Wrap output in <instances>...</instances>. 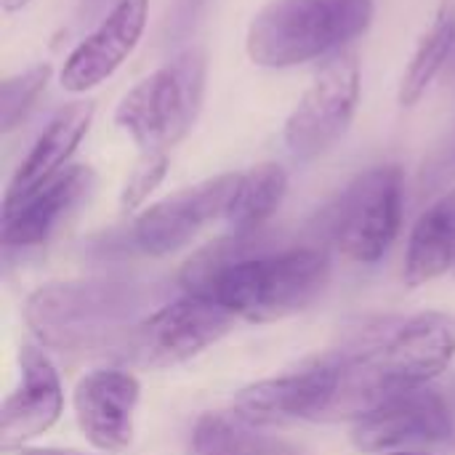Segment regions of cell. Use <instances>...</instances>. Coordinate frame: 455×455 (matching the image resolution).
<instances>
[{
	"mask_svg": "<svg viewBox=\"0 0 455 455\" xmlns=\"http://www.w3.org/2000/svg\"><path fill=\"white\" fill-rule=\"evenodd\" d=\"M455 357V317L421 312L341 355V379L323 421H360L387 400L429 387Z\"/></svg>",
	"mask_w": 455,
	"mask_h": 455,
	"instance_id": "obj_1",
	"label": "cell"
},
{
	"mask_svg": "<svg viewBox=\"0 0 455 455\" xmlns=\"http://www.w3.org/2000/svg\"><path fill=\"white\" fill-rule=\"evenodd\" d=\"M331 280V256L320 248H288L259 256L203 253L181 275L187 291L211 293L237 320L275 323L312 307Z\"/></svg>",
	"mask_w": 455,
	"mask_h": 455,
	"instance_id": "obj_2",
	"label": "cell"
},
{
	"mask_svg": "<svg viewBox=\"0 0 455 455\" xmlns=\"http://www.w3.org/2000/svg\"><path fill=\"white\" fill-rule=\"evenodd\" d=\"M155 288L139 280H67L37 288L24 304L32 336L56 352L93 355L123 347L149 315Z\"/></svg>",
	"mask_w": 455,
	"mask_h": 455,
	"instance_id": "obj_3",
	"label": "cell"
},
{
	"mask_svg": "<svg viewBox=\"0 0 455 455\" xmlns=\"http://www.w3.org/2000/svg\"><path fill=\"white\" fill-rule=\"evenodd\" d=\"M373 16V0H269L248 21L245 53L264 69L336 56L368 32Z\"/></svg>",
	"mask_w": 455,
	"mask_h": 455,
	"instance_id": "obj_4",
	"label": "cell"
},
{
	"mask_svg": "<svg viewBox=\"0 0 455 455\" xmlns=\"http://www.w3.org/2000/svg\"><path fill=\"white\" fill-rule=\"evenodd\" d=\"M208 80V56L189 45L125 91L115 109V125L139 152H168L195 125Z\"/></svg>",
	"mask_w": 455,
	"mask_h": 455,
	"instance_id": "obj_5",
	"label": "cell"
},
{
	"mask_svg": "<svg viewBox=\"0 0 455 455\" xmlns=\"http://www.w3.org/2000/svg\"><path fill=\"white\" fill-rule=\"evenodd\" d=\"M235 315L211 293L187 291L181 299L149 312L123 341L115 357L144 371H168L219 344L232 328Z\"/></svg>",
	"mask_w": 455,
	"mask_h": 455,
	"instance_id": "obj_6",
	"label": "cell"
},
{
	"mask_svg": "<svg viewBox=\"0 0 455 455\" xmlns=\"http://www.w3.org/2000/svg\"><path fill=\"white\" fill-rule=\"evenodd\" d=\"M405 181L397 165L360 173L328 211V232L339 253L355 264H376L397 240Z\"/></svg>",
	"mask_w": 455,
	"mask_h": 455,
	"instance_id": "obj_7",
	"label": "cell"
},
{
	"mask_svg": "<svg viewBox=\"0 0 455 455\" xmlns=\"http://www.w3.org/2000/svg\"><path fill=\"white\" fill-rule=\"evenodd\" d=\"M360 93L363 75L357 56L352 51L331 56L285 117L283 141L288 152L296 160H315L339 144L357 115Z\"/></svg>",
	"mask_w": 455,
	"mask_h": 455,
	"instance_id": "obj_8",
	"label": "cell"
},
{
	"mask_svg": "<svg viewBox=\"0 0 455 455\" xmlns=\"http://www.w3.org/2000/svg\"><path fill=\"white\" fill-rule=\"evenodd\" d=\"M237 176L240 173H221L149 205L131 227V245L144 256H168L189 245L205 227L224 219Z\"/></svg>",
	"mask_w": 455,
	"mask_h": 455,
	"instance_id": "obj_9",
	"label": "cell"
},
{
	"mask_svg": "<svg viewBox=\"0 0 455 455\" xmlns=\"http://www.w3.org/2000/svg\"><path fill=\"white\" fill-rule=\"evenodd\" d=\"M149 19V0H117L109 13L69 51L59 69L61 91L85 96L107 83L139 48Z\"/></svg>",
	"mask_w": 455,
	"mask_h": 455,
	"instance_id": "obj_10",
	"label": "cell"
},
{
	"mask_svg": "<svg viewBox=\"0 0 455 455\" xmlns=\"http://www.w3.org/2000/svg\"><path fill=\"white\" fill-rule=\"evenodd\" d=\"M453 435V413L445 397L429 387L397 395L355 421L352 443L363 453H384L408 445H435Z\"/></svg>",
	"mask_w": 455,
	"mask_h": 455,
	"instance_id": "obj_11",
	"label": "cell"
},
{
	"mask_svg": "<svg viewBox=\"0 0 455 455\" xmlns=\"http://www.w3.org/2000/svg\"><path fill=\"white\" fill-rule=\"evenodd\" d=\"M341 379V357L317 360L301 371H291L275 379L256 381L237 392V416L253 424H272L285 419H317L323 421L331 408Z\"/></svg>",
	"mask_w": 455,
	"mask_h": 455,
	"instance_id": "obj_12",
	"label": "cell"
},
{
	"mask_svg": "<svg viewBox=\"0 0 455 455\" xmlns=\"http://www.w3.org/2000/svg\"><path fill=\"white\" fill-rule=\"evenodd\" d=\"M141 384L128 371H93L75 389V416L85 440L104 453H120L133 443V421Z\"/></svg>",
	"mask_w": 455,
	"mask_h": 455,
	"instance_id": "obj_13",
	"label": "cell"
},
{
	"mask_svg": "<svg viewBox=\"0 0 455 455\" xmlns=\"http://www.w3.org/2000/svg\"><path fill=\"white\" fill-rule=\"evenodd\" d=\"M64 411V392L53 363L37 347L19 352V387L8 395L0 411V445L3 451L21 448L24 443L48 432Z\"/></svg>",
	"mask_w": 455,
	"mask_h": 455,
	"instance_id": "obj_14",
	"label": "cell"
},
{
	"mask_svg": "<svg viewBox=\"0 0 455 455\" xmlns=\"http://www.w3.org/2000/svg\"><path fill=\"white\" fill-rule=\"evenodd\" d=\"M93 171L88 165H67L51 181L29 192L13 205H3V245L35 248L43 245L88 197Z\"/></svg>",
	"mask_w": 455,
	"mask_h": 455,
	"instance_id": "obj_15",
	"label": "cell"
},
{
	"mask_svg": "<svg viewBox=\"0 0 455 455\" xmlns=\"http://www.w3.org/2000/svg\"><path fill=\"white\" fill-rule=\"evenodd\" d=\"M96 117L93 101H69L64 104L43 128V133L35 139L27 157L19 163L3 205H13L45 181H51L56 173H61L69 165V157L77 152L83 139L88 136Z\"/></svg>",
	"mask_w": 455,
	"mask_h": 455,
	"instance_id": "obj_16",
	"label": "cell"
},
{
	"mask_svg": "<svg viewBox=\"0 0 455 455\" xmlns=\"http://www.w3.org/2000/svg\"><path fill=\"white\" fill-rule=\"evenodd\" d=\"M455 269V187L440 195L413 224L405 253V283L427 285Z\"/></svg>",
	"mask_w": 455,
	"mask_h": 455,
	"instance_id": "obj_17",
	"label": "cell"
},
{
	"mask_svg": "<svg viewBox=\"0 0 455 455\" xmlns=\"http://www.w3.org/2000/svg\"><path fill=\"white\" fill-rule=\"evenodd\" d=\"M288 195V173L280 163H259L237 176L235 195L224 213L229 235L248 240L283 205Z\"/></svg>",
	"mask_w": 455,
	"mask_h": 455,
	"instance_id": "obj_18",
	"label": "cell"
},
{
	"mask_svg": "<svg viewBox=\"0 0 455 455\" xmlns=\"http://www.w3.org/2000/svg\"><path fill=\"white\" fill-rule=\"evenodd\" d=\"M455 51V5L453 3H443L435 13V19L429 21V27L421 32L405 69L397 85V101L400 107H416L427 91L432 88V83L437 80V75L443 72V67L448 64V59Z\"/></svg>",
	"mask_w": 455,
	"mask_h": 455,
	"instance_id": "obj_19",
	"label": "cell"
},
{
	"mask_svg": "<svg viewBox=\"0 0 455 455\" xmlns=\"http://www.w3.org/2000/svg\"><path fill=\"white\" fill-rule=\"evenodd\" d=\"M195 455H301L280 437L264 435L253 421L227 413H205L192 429Z\"/></svg>",
	"mask_w": 455,
	"mask_h": 455,
	"instance_id": "obj_20",
	"label": "cell"
},
{
	"mask_svg": "<svg viewBox=\"0 0 455 455\" xmlns=\"http://www.w3.org/2000/svg\"><path fill=\"white\" fill-rule=\"evenodd\" d=\"M51 75H53V67L43 61L0 83V131L3 133H11L13 128L21 125V120L29 115V109L45 91Z\"/></svg>",
	"mask_w": 455,
	"mask_h": 455,
	"instance_id": "obj_21",
	"label": "cell"
},
{
	"mask_svg": "<svg viewBox=\"0 0 455 455\" xmlns=\"http://www.w3.org/2000/svg\"><path fill=\"white\" fill-rule=\"evenodd\" d=\"M171 157L168 152H139L136 165L131 168L123 192H120V208L123 211H136L168 176Z\"/></svg>",
	"mask_w": 455,
	"mask_h": 455,
	"instance_id": "obj_22",
	"label": "cell"
},
{
	"mask_svg": "<svg viewBox=\"0 0 455 455\" xmlns=\"http://www.w3.org/2000/svg\"><path fill=\"white\" fill-rule=\"evenodd\" d=\"M455 181V120L451 131L443 136V141L427 155L421 173H419V184L424 192H437L445 189L448 184Z\"/></svg>",
	"mask_w": 455,
	"mask_h": 455,
	"instance_id": "obj_23",
	"label": "cell"
},
{
	"mask_svg": "<svg viewBox=\"0 0 455 455\" xmlns=\"http://www.w3.org/2000/svg\"><path fill=\"white\" fill-rule=\"evenodd\" d=\"M19 455H85L75 451H56V448H19Z\"/></svg>",
	"mask_w": 455,
	"mask_h": 455,
	"instance_id": "obj_24",
	"label": "cell"
},
{
	"mask_svg": "<svg viewBox=\"0 0 455 455\" xmlns=\"http://www.w3.org/2000/svg\"><path fill=\"white\" fill-rule=\"evenodd\" d=\"M32 0H0V8H3V13H21L27 5H29Z\"/></svg>",
	"mask_w": 455,
	"mask_h": 455,
	"instance_id": "obj_25",
	"label": "cell"
},
{
	"mask_svg": "<svg viewBox=\"0 0 455 455\" xmlns=\"http://www.w3.org/2000/svg\"><path fill=\"white\" fill-rule=\"evenodd\" d=\"M389 455H424V453H389Z\"/></svg>",
	"mask_w": 455,
	"mask_h": 455,
	"instance_id": "obj_26",
	"label": "cell"
}]
</instances>
